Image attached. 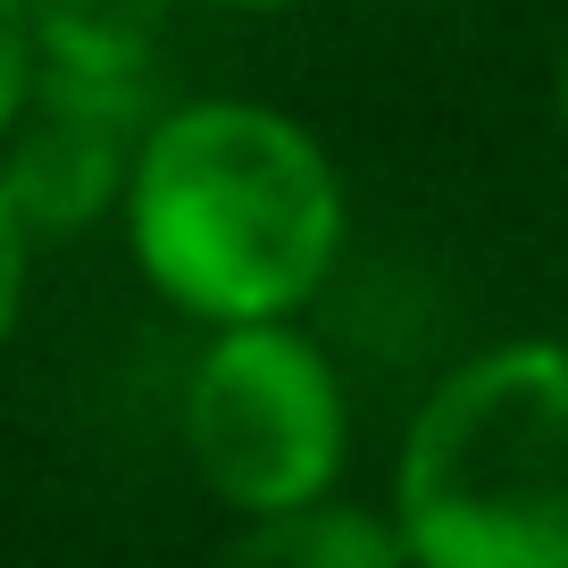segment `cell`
Here are the masks:
<instances>
[{
	"instance_id": "cell-9",
	"label": "cell",
	"mask_w": 568,
	"mask_h": 568,
	"mask_svg": "<svg viewBox=\"0 0 568 568\" xmlns=\"http://www.w3.org/2000/svg\"><path fill=\"white\" fill-rule=\"evenodd\" d=\"M217 9H234V18H276V9H302V0H217Z\"/></svg>"
},
{
	"instance_id": "cell-6",
	"label": "cell",
	"mask_w": 568,
	"mask_h": 568,
	"mask_svg": "<svg viewBox=\"0 0 568 568\" xmlns=\"http://www.w3.org/2000/svg\"><path fill=\"white\" fill-rule=\"evenodd\" d=\"M176 0H26L34 59L68 75H151Z\"/></svg>"
},
{
	"instance_id": "cell-8",
	"label": "cell",
	"mask_w": 568,
	"mask_h": 568,
	"mask_svg": "<svg viewBox=\"0 0 568 568\" xmlns=\"http://www.w3.org/2000/svg\"><path fill=\"white\" fill-rule=\"evenodd\" d=\"M26 276H34V234H26L18 201L0 193V352H9L18 326H26Z\"/></svg>"
},
{
	"instance_id": "cell-3",
	"label": "cell",
	"mask_w": 568,
	"mask_h": 568,
	"mask_svg": "<svg viewBox=\"0 0 568 568\" xmlns=\"http://www.w3.org/2000/svg\"><path fill=\"white\" fill-rule=\"evenodd\" d=\"M184 460L234 527L335 494L352 460V402L318 335L226 326L201 343L184 368Z\"/></svg>"
},
{
	"instance_id": "cell-2",
	"label": "cell",
	"mask_w": 568,
	"mask_h": 568,
	"mask_svg": "<svg viewBox=\"0 0 568 568\" xmlns=\"http://www.w3.org/2000/svg\"><path fill=\"white\" fill-rule=\"evenodd\" d=\"M385 510L409 568H568V343L460 359L402 426Z\"/></svg>"
},
{
	"instance_id": "cell-10",
	"label": "cell",
	"mask_w": 568,
	"mask_h": 568,
	"mask_svg": "<svg viewBox=\"0 0 568 568\" xmlns=\"http://www.w3.org/2000/svg\"><path fill=\"white\" fill-rule=\"evenodd\" d=\"M560 125H568V51H560Z\"/></svg>"
},
{
	"instance_id": "cell-5",
	"label": "cell",
	"mask_w": 568,
	"mask_h": 568,
	"mask_svg": "<svg viewBox=\"0 0 568 568\" xmlns=\"http://www.w3.org/2000/svg\"><path fill=\"white\" fill-rule=\"evenodd\" d=\"M217 568H409L393 510L368 501H310V510H276V518H243L234 544L217 551Z\"/></svg>"
},
{
	"instance_id": "cell-4",
	"label": "cell",
	"mask_w": 568,
	"mask_h": 568,
	"mask_svg": "<svg viewBox=\"0 0 568 568\" xmlns=\"http://www.w3.org/2000/svg\"><path fill=\"white\" fill-rule=\"evenodd\" d=\"M151 125H160L151 75L42 68L9 142H0V193L18 201L26 234L59 243V234H84L92 217L125 210V184H134Z\"/></svg>"
},
{
	"instance_id": "cell-1",
	"label": "cell",
	"mask_w": 568,
	"mask_h": 568,
	"mask_svg": "<svg viewBox=\"0 0 568 568\" xmlns=\"http://www.w3.org/2000/svg\"><path fill=\"white\" fill-rule=\"evenodd\" d=\"M125 251L176 318L210 326H302L352 234L343 168L293 109L176 101L160 109L125 184Z\"/></svg>"
},
{
	"instance_id": "cell-7",
	"label": "cell",
	"mask_w": 568,
	"mask_h": 568,
	"mask_svg": "<svg viewBox=\"0 0 568 568\" xmlns=\"http://www.w3.org/2000/svg\"><path fill=\"white\" fill-rule=\"evenodd\" d=\"M42 59H34V26H26V0H0V142L18 125L26 92H34Z\"/></svg>"
}]
</instances>
